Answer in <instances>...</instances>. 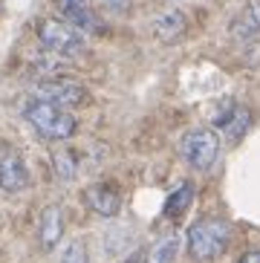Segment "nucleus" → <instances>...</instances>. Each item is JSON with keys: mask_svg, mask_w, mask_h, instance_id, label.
<instances>
[{"mask_svg": "<svg viewBox=\"0 0 260 263\" xmlns=\"http://www.w3.org/2000/svg\"><path fill=\"white\" fill-rule=\"evenodd\" d=\"M237 263H260V249H249L237 257Z\"/></svg>", "mask_w": 260, "mask_h": 263, "instance_id": "obj_18", "label": "nucleus"}, {"mask_svg": "<svg viewBox=\"0 0 260 263\" xmlns=\"http://www.w3.org/2000/svg\"><path fill=\"white\" fill-rule=\"evenodd\" d=\"M214 124L220 127L222 133H226V139L234 145V142H240L246 136V130H249V124H252V113L243 107V104H234V101H229L226 107L217 113Z\"/></svg>", "mask_w": 260, "mask_h": 263, "instance_id": "obj_9", "label": "nucleus"}, {"mask_svg": "<svg viewBox=\"0 0 260 263\" xmlns=\"http://www.w3.org/2000/svg\"><path fill=\"white\" fill-rule=\"evenodd\" d=\"M179 156L197 171H208L220 156V136L211 127H194L179 139Z\"/></svg>", "mask_w": 260, "mask_h": 263, "instance_id": "obj_4", "label": "nucleus"}, {"mask_svg": "<svg viewBox=\"0 0 260 263\" xmlns=\"http://www.w3.org/2000/svg\"><path fill=\"white\" fill-rule=\"evenodd\" d=\"M52 171L61 182H72L78 177V154L72 147H55L52 151Z\"/></svg>", "mask_w": 260, "mask_h": 263, "instance_id": "obj_15", "label": "nucleus"}, {"mask_svg": "<svg viewBox=\"0 0 260 263\" xmlns=\"http://www.w3.org/2000/svg\"><path fill=\"white\" fill-rule=\"evenodd\" d=\"M179 246H182L179 234H165L145 252V263H174L179 255Z\"/></svg>", "mask_w": 260, "mask_h": 263, "instance_id": "obj_13", "label": "nucleus"}, {"mask_svg": "<svg viewBox=\"0 0 260 263\" xmlns=\"http://www.w3.org/2000/svg\"><path fill=\"white\" fill-rule=\"evenodd\" d=\"M29 185V168H26V159H23L17 151L6 147L0 154V191L6 194H17Z\"/></svg>", "mask_w": 260, "mask_h": 263, "instance_id": "obj_7", "label": "nucleus"}, {"mask_svg": "<svg viewBox=\"0 0 260 263\" xmlns=\"http://www.w3.org/2000/svg\"><path fill=\"white\" fill-rule=\"evenodd\" d=\"M55 3L61 9V15L72 26H78L81 32H101L104 29L101 17L90 9V0H55Z\"/></svg>", "mask_w": 260, "mask_h": 263, "instance_id": "obj_10", "label": "nucleus"}, {"mask_svg": "<svg viewBox=\"0 0 260 263\" xmlns=\"http://www.w3.org/2000/svg\"><path fill=\"white\" fill-rule=\"evenodd\" d=\"M23 119L32 124V130L38 136H44L49 142H67L78 130V122L72 116V110L58 107L52 101L35 99V96L23 104Z\"/></svg>", "mask_w": 260, "mask_h": 263, "instance_id": "obj_1", "label": "nucleus"}, {"mask_svg": "<svg viewBox=\"0 0 260 263\" xmlns=\"http://www.w3.org/2000/svg\"><path fill=\"white\" fill-rule=\"evenodd\" d=\"M38 41L41 47L49 49V52L61 55V58H69V55H78L87 47L84 32L72 26L69 21H58V17H44L38 21Z\"/></svg>", "mask_w": 260, "mask_h": 263, "instance_id": "obj_3", "label": "nucleus"}, {"mask_svg": "<svg viewBox=\"0 0 260 263\" xmlns=\"http://www.w3.org/2000/svg\"><path fill=\"white\" fill-rule=\"evenodd\" d=\"M61 240H64V209L52 202L38 214V246L44 252H52Z\"/></svg>", "mask_w": 260, "mask_h": 263, "instance_id": "obj_8", "label": "nucleus"}, {"mask_svg": "<svg viewBox=\"0 0 260 263\" xmlns=\"http://www.w3.org/2000/svg\"><path fill=\"white\" fill-rule=\"evenodd\" d=\"M104 9H110V12H127L130 0H99Z\"/></svg>", "mask_w": 260, "mask_h": 263, "instance_id": "obj_17", "label": "nucleus"}, {"mask_svg": "<svg viewBox=\"0 0 260 263\" xmlns=\"http://www.w3.org/2000/svg\"><path fill=\"white\" fill-rule=\"evenodd\" d=\"M185 29H188V21H185V15L179 12V9L162 12V15L153 17V24H151L153 38L162 41V44H176V41L185 35Z\"/></svg>", "mask_w": 260, "mask_h": 263, "instance_id": "obj_11", "label": "nucleus"}, {"mask_svg": "<svg viewBox=\"0 0 260 263\" xmlns=\"http://www.w3.org/2000/svg\"><path fill=\"white\" fill-rule=\"evenodd\" d=\"M191 202H194V182L185 179L182 185H176L174 191L168 194V200H165V211H162V214L168 217V220H179L185 211L191 209Z\"/></svg>", "mask_w": 260, "mask_h": 263, "instance_id": "obj_12", "label": "nucleus"}, {"mask_svg": "<svg viewBox=\"0 0 260 263\" xmlns=\"http://www.w3.org/2000/svg\"><path fill=\"white\" fill-rule=\"evenodd\" d=\"M84 202L92 214L113 220L122 211V191H119L116 182H92V185L84 188Z\"/></svg>", "mask_w": 260, "mask_h": 263, "instance_id": "obj_6", "label": "nucleus"}, {"mask_svg": "<svg viewBox=\"0 0 260 263\" xmlns=\"http://www.w3.org/2000/svg\"><path fill=\"white\" fill-rule=\"evenodd\" d=\"M185 243H188V255L197 263H211L229 249L231 243V223L222 220V217H206L188 229L185 234Z\"/></svg>", "mask_w": 260, "mask_h": 263, "instance_id": "obj_2", "label": "nucleus"}, {"mask_svg": "<svg viewBox=\"0 0 260 263\" xmlns=\"http://www.w3.org/2000/svg\"><path fill=\"white\" fill-rule=\"evenodd\" d=\"M234 38H252L260 32V0H249L246 9L240 12V17L231 24Z\"/></svg>", "mask_w": 260, "mask_h": 263, "instance_id": "obj_14", "label": "nucleus"}, {"mask_svg": "<svg viewBox=\"0 0 260 263\" xmlns=\"http://www.w3.org/2000/svg\"><path fill=\"white\" fill-rule=\"evenodd\" d=\"M58 263H90V252H87V243L84 240H72L67 249H64V255Z\"/></svg>", "mask_w": 260, "mask_h": 263, "instance_id": "obj_16", "label": "nucleus"}, {"mask_svg": "<svg viewBox=\"0 0 260 263\" xmlns=\"http://www.w3.org/2000/svg\"><path fill=\"white\" fill-rule=\"evenodd\" d=\"M32 96L35 99H44V101H52V104H58V107H81V104H87L90 101V93H87L84 84H78V81H72V78H44V81H38V84L32 87Z\"/></svg>", "mask_w": 260, "mask_h": 263, "instance_id": "obj_5", "label": "nucleus"}]
</instances>
